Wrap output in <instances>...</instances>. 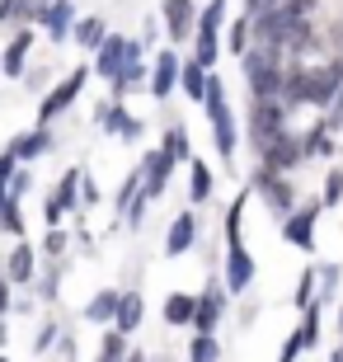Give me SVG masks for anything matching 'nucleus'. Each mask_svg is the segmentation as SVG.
Masks as SVG:
<instances>
[{
	"mask_svg": "<svg viewBox=\"0 0 343 362\" xmlns=\"http://www.w3.org/2000/svg\"><path fill=\"white\" fill-rule=\"evenodd\" d=\"M122 358H127V334L108 329L104 344H99V358H94V362H122Z\"/></svg>",
	"mask_w": 343,
	"mask_h": 362,
	"instance_id": "2f4dec72",
	"label": "nucleus"
},
{
	"mask_svg": "<svg viewBox=\"0 0 343 362\" xmlns=\"http://www.w3.org/2000/svg\"><path fill=\"white\" fill-rule=\"evenodd\" d=\"M216 358H221L216 334H193V344H188V362H216Z\"/></svg>",
	"mask_w": 343,
	"mask_h": 362,
	"instance_id": "c756f323",
	"label": "nucleus"
},
{
	"mask_svg": "<svg viewBox=\"0 0 343 362\" xmlns=\"http://www.w3.org/2000/svg\"><path fill=\"white\" fill-rule=\"evenodd\" d=\"M14 165H19V160H14L10 151H5V156H0V188L10 184V175H14Z\"/></svg>",
	"mask_w": 343,
	"mask_h": 362,
	"instance_id": "a19ab883",
	"label": "nucleus"
},
{
	"mask_svg": "<svg viewBox=\"0 0 343 362\" xmlns=\"http://www.w3.org/2000/svg\"><path fill=\"white\" fill-rule=\"evenodd\" d=\"M113 310H118V292H94V301L85 306V320H94V325H113Z\"/></svg>",
	"mask_w": 343,
	"mask_h": 362,
	"instance_id": "bb28decb",
	"label": "nucleus"
},
{
	"mask_svg": "<svg viewBox=\"0 0 343 362\" xmlns=\"http://www.w3.org/2000/svg\"><path fill=\"white\" fill-rule=\"evenodd\" d=\"M291 165H301V141H291V136L282 132L277 141H268V146H264V170H273V175H287Z\"/></svg>",
	"mask_w": 343,
	"mask_h": 362,
	"instance_id": "ddd939ff",
	"label": "nucleus"
},
{
	"mask_svg": "<svg viewBox=\"0 0 343 362\" xmlns=\"http://www.w3.org/2000/svg\"><path fill=\"white\" fill-rule=\"evenodd\" d=\"M0 362H10V358H0Z\"/></svg>",
	"mask_w": 343,
	"mask_h": 362,
	"instance_id": "8fccbe9b",
	"label": "nucleus"
},
{
	"mask_svg": "<svg viewBox=\"0 0 343 362\" xmlns=\"http://www.w3.org/2000/svg\"><path fill=\"white\" fill-rule=\"evenodd\" d=\"M245 71H250L254 99H277V85H282V52L277 47H245Z\"/></svg>",
	"mask_w": 343,
	"mask_h": 362,
	"instance_id": "f03ea898",
	"label": "nucleus"
},
{
	"mask_svg": "<svg viewBox=\"0 0 343 362\" xmlns=\"http://www.w3.org/2000/svg\"><path fill=\"white\" fill-rule=\"evenodd\" d=\"M221 310H226L221 287H207V292L193 301V329H198V334H211V329H216V320H221Z\"/></svg>",
	"mask_w": 343,
	"mask_h": 362,
	"instance_id": "4468645a",
	"label": "nucleus"
},
{
	"mask_svg": "<svg viewBox=\"0 0 343 362\" xmlns=\"http://www.w3.org/2000/svg\"><path fill=\"white\" fill-rule=\"evenodd\" d=\"M28 47H33V28H19V33H14V42L5 47V57H0V71H5V76H24Z\"/></svg>",
	"mask_w": 343,
	"mask_h": 362,
	"instance_id": "4be33fe9",
	"label": "nucleus"
},
{
	"mask_svg": "<svg viewBox=\"0 0 343 362\" xmlns=\"http://www.w3.org/2000/svg\"><path fill=\"white\" fill-rule=\"evenodd\" d=\"M33 278V245H14L10 269H5V282H28Z\"/></svg>",
	"mask_w": 343,
	"mask_h": 362,
	"instance_id": "393cba45",
	"label": "nucleus"
},
{
	"mask_svg": "<svg viewBox=\"0 0 343 362\" xmlns=\"http://www.w3.org/2000/svg\"><path fill=\"white\" fill-rule=\"evenodd\" d=\"M0 230H10V235H19V230H24V216H19V202H5V207H0Z\"/></svg>",
	"mask_w": 343,
	"mask_h": 362,
	"instance_id": "c9c22d12",
	"label": "nucleus"
},
{
	"mask_svg": "<svg viewBox=\"0 0 343 362\" xmlns=\"http://www.w3.org/2000/svg\"><path fill=\"white\" fill-rule=\"evenodd\" d=\"M193 240H198V216L193 212H184V216H174V226H170V235H165V255H188L193 250Z\"/></svg>",
	"mask_w": 343,
	"mask_h": 362,
	"instance_id": "dca6fc26",
	"label": "nucleus"
},
{
	"mask_svg": "<svg viewBox=\"0 0 343 362\" xmlns=\"http://www.w3.org/2000/svg\"><path fill=\"white\" fill-rule=\"evenodd\" d=\"M296 353H301V344H296V339H287V344H282V358H277V362H296Z\"/></svg>",
	"mask_w": 343,
	"mask_h": 362,
	"instance_id": "c03bdc74",
	"label": "nucleus"
},
{
	"mask_svg": "<svg viewBox=\"0 0 343 362\" xmlns=\"http://www.w3.org/2000/svg\"><path fill=\"white\" fill-rule=\"evenodd\" d=\"M179 85H184V94L193 99V104H202V90H207V71H202L198 62H179Z\"/></svg>",
	"mask_w": 343,
	"mask_h": 362,
	"instance_id": "b1692460",
	"label": "nucleus"
},
{
	"mask_svg": "<svg viewBox=\"0 0 343 362\" xmlns=\"http://www.w3.org/2000/svg\"><path fill=\"white\" fill-rule=\"evenodd\" d=\"M221 24H226V0H211L207 10H202V19L193 24V62H198L202 71L216 66V52H221Z\"/></svg>",
	"mask_w": 343,
	"mask_h": 362,
	"instance_id": "7ed1b4c3",
	"label": "nucleus"
},
{
	"mask_svg": "<svg viewBox=\"0 0 343 362\" xmlns=\"http://www.w3.org/2000/svg\"><path fill=\"white\" fill-rule=\"evenodd\" d=\"M122 362H146V353H127V358H122Z\"/></svg>",
	"mask_w": 343,
	"mask_h": 362,
	"instance_id": "49530a36",
	"label": "nucleus"
},
{
	"mask_svg": "<svg viewBox=\"0 0 343 362\" xmlns=\"http://www.w3.org/2000/svg\"><path fill=\"white\" fill-rule=\"evenodd\" d=\"M165 24H170V38H193V24H198L193 0H165Z\"/></svg>",
	"mask_w": 343,
	"mask_h": 362,
	"instance_id": "6ab92c4d",
	"label": "nucleus"
},
{
	"mask_svg": "<svg viewBox=\"0 0 343 362\" xmlns=\"http://www.w3.org/2000/svg\"><path fill=\"white\" fill-rule=\"evenodd\" d=\"M226 47H231V52H245V47H250V24H245V19H240V24H231V38H226Z\"/></svg>",
	"mask_w": 343,
	"mask_h": 362,
	"instance_id": "4c0bfd02",
	"label": "nucleus"
},
{
	"mask_svg": "<svg viewBox=\"0 0 343 362\" xmlns=\"http://www.w3.org/2000/svg\"><path fill=\"white\" fill-rule=\"evenodd\" d=\"M99 127H104V132H118L122 141H136V136H141V122H136L127 108H118V104L99 108Z\"/></svg>",
	"mask_w": 343,
	"mask_h": 362,
	"instance_id": "a211bd4d",
	"label": "nucleus"
},
{
	"mask_svg": "<svg viewBox=\"0 0 343 362\" xmlns=\"http://www.w3.org/2000/svg\"><path fill=\"white\" fill-rule=\"evenodd\" d=\"M254 193H259V198H264L277 216H291V212H296V193H291V184L282 175H273V170H259V175H254Z\"/></svg>",
	"mask_w": 343,
	"mask_h": 362,
	"instance_id": "423d86ee",
	"label": "nucleus"
},
{
	"mask_svg": "<svg viewBox=\"0 0 343 362\" xmlns=\"http://www.w3.org/2000/svg\"><path fill=\"white\" fill-rule=\"evenodd\" d=\"M245 198H250V193H240V198L231 202V207H226V245H236V240H240V221H245Z\"/></svg>",
	"mask_w": 343,
	"mask_h": 362,
	"instance_id": "72a5a7b5",
	"label": "nucleus"
},
{
	"mask_svg": "<svg viewBox=\"0 0 343 362\" xmlns=\"http://www.w3.org/2000/svg\"><path fill=\"white\" fill-rule=\"evenodd\" d=\"M174 85H179V57H174V52H160V62L151 66V94H156V99H165Z\"/></svg>",
	"mask_w": 343,
	"mask_h": 362,
	"instance_id": "412c9836",
	"label": "nucleus"
},
{
	"mask_svg": "<svg viewBox=\"0 0 343 362\" xmlns=\"http://www.w3.org/2000/svg\"><path fill=\"white\" fill-rule=\"evenodd\" d=\"M339 85H343V66H339V62L325 66V71H306V104H315V108L334 104Z\"/></svg>",
	"mask_w": 343,
	"mask_h": 362,
	"instance_id": "1a4fd4ad",
	"label": "nucleus"
},
{
	"mask_svg": "<svg viewBox=\"0 0 343 362\" xmlns=\"http://www.w3.org/2000/svg\"><path fill=\"white\" fill-rule=\"evenodd\" d=\"M47 151H52V132H47V127H33V132H24V136L10 141L14 160H38V156H47Z\"/></svg>",
	"mask_w": 343,
	"mask_h": 362,
	"instance_id": "aec40b11",
	"label": "nucleus"
},
{
	"mask_svg": "<svg viewBox=\"0 0 343 362\" xmlns=\"http://www.w3.org/2000/svg\"><path fill=\"white\" fill-rule=\"evenodd\" d=\"M315 221H320V198L310 202V207H301V212L287 216V226H282V235H287V245H296V250H315Z\"/></svg>",
	"mask_w": 343,
	"mask_h": 362,
	"instance_id": "6e6552de",
	"label": "nucleus"
},
{
	"mask_svg": "<svg viewBox=\"0 0 343 362\" xmlns=\"http://www.w3.org/2000/svg\"><path fill=\"white\" fill-rule=\"evenodd\" d=\"M76 202H80V170H66V175H62V184H57V193L47 198V207H42L47 226H57V221H62Z\"/></svg>",
	"mask_w": 343,
	"mask_h": 362,
	"instance_id": "f8f14e48",
	"label": "nucleus"
},
{
	"mask_svg": "<svg viewBox=\"0 0 343 362\" xmlns=\"http://www.w3.org/2000/svg\"><path fill=\"white\" fill-rule=\"evenodd\" d=\"M306 156H334V141H330L325 127H310V132L301 136V160H306Z\"/></svg>",
	"mask_w": 343,
	"mask_h": 362,
	"instance_id": "7c9ffc66",
	"label": "nucleus"
},
{
	"mask_svg": "<svg viewBox=\"0 0 343 362\" xmlns=\"http://www.w3.org/2000/svg\"><path fill=\"white\" fill-rule=\"evenodd\" d=\"M310 292H315V269H301V278H296V296H291V301H296V306H310Z\"/></svg>",
	"mask_w": 343,
	"mask_h": 362,
	"instance_id": "f704fd0d",
	"label": "nucleus"
},
{
	"mask_svg": "<svg viewBox=\"0 0 343 362\" xmlns=\"http://www.w3.org/2000/svg\"><path fill=\"white\" fill-rule=\"evenodd\" d=\"M136 85H146V66H141V57L122 62V71L113 76V94H127V90H136Z\"/></svg>",
	"mask_w": 343,
	"mask_h": 362,
	"instance_id": "c85d7f7f",
	"label": "nucleus"
},
{
	"mask_svg": "<svg viewBox=\"0 0 343 362\" xmlns=\"http://www.w3.org/2000/svg\"><path fill=\"white\" fill-rule=\"evenodd\" d=\"M85 76H90V71H71L66 81L57 85V90L47 94V99H42V108H38V127H47L52 118H62V113H66V108L76 104L80 90H85Z\"/></svg>",
	"mask_w": 343,
	"mask_h": 362,
	"instance_id": "39448f33",
	"label": "nucleus"
},
{
	"mask_svg": "<svg viewBox=\"0 0 343 362\" xmlns=\"http://www.w3.org/2000/svg\"><path fill=\"white\" fill-rule=\"evenodd\" d=\"M80 198L90 202V207L99 202V188H94V179H85V175H80Z\"/></svg>",
	"mask_w": 343,
	"mask_h": 362,
	"instance_id": "79ce46f5",
	"label": "nucleus"
},
{
	"mask_svg": "<svg viewBox=\"0 0 343 362\" xmlns=\"http://www.w3.org/2000/svg\"><path fill=\"white\" fill-rule=\"evenodd\" d=\"M330 362H343V349H334V358H330Z\"/></svg>",
	"mask_w": 343,
	"mask_h": 362,
	"instance_id": "de8ad7c7",
	"label": "nucleus"
},
{
	"mask_svg": "<svg viewBox=\"0 0 343 362\" xmlns=\"http://www.w3.org/2000/svg\"><path fill=\"white\" fill-rule=\"evenodd\" d=\"M202 104H207V118H211V132H216V151H221V160L236 165V118H231V104H226V90H221L216 76H207Z\"/></svg>",
	"mask_w": 343,
	"mask_h": 362,
	"instance_id": "f257e3e1",
	"label": "nucleus"
},
{
	"mask_svg": "<svg viewBox=\"0 0 343 362\" xmlns=\"http://www.w3.org/2000/svg\"><path fill=\"white\" fill-rule=\"evenodd\" d=\"M38 19H42V28H47V38L52 42H66L71 38V0H52V5H42L38 10Z\"/></svg>",
	"mask_w": 343,
	"mask_h": 362,
	"instance_id": "2eb2a0df",
	"label": "nucleus"
},
{
	"mask_svg": "<svg viewBox=\"0 0 343 362\" xmlns=\"http://www.w3.org/2000/svg\"><path fill=\"white\" fill-rule=\"evenodd\" d=\"M71 38H76L85 52H94V47L108 38V33H104V19H80V24H71Z\"/></svg>",
	"mask_w": 343,
	"mask_h": 362,
	"instance_id": "a878e982",
	"label": "nucleus"
},
{
	"mask_svg": "<svg viewBox=\"0 0 343 362\" xmlns=\"http://www.w3.org/2000/svg\"><path fill=\"white\" fill-rule=\"evenodd\" d=\"M146 315V301L141 292H118V310H113V329L118 334H136V325Z\"/></svg>",
	"mask_w": 343,
	"mask_h": 362,
	"instance_id": "f3484780",
	"label": "nucleus"
},
{
	"mask_svg": "<svg viewBox=\"0 0 343 362\" xmlns=\"http://www.w3.org/2000/svg\"><path fill=\"white\" fill-rule=\"evenodd\" d=\"M10 306H14V301H10V282L0 278V315H10Z\"/></svg>",
	"mask_w": 343,
	"mask_h": 362,
	"instance_id": "a18cd8bd",
	"label": "nucleus"
},
{
	"mask_svg": "<svg viewBox=\"0 0 343 362\" xmlns=\"http://www.w3.org/2000/svg\"><path fill=\"white\" fill-rule=\"evenodd\" d=\"M282 132H287V108L277 104V99H254V108H250V136H254V146L264 151L268 141H277Z\"/></svg>",
	"mask_w": 343,
	"mask_h": 362,
	"instance_id": "20e7f679",
	"label": "nucleus"
},
{
	"mask_svg": "<svg viewBox=\"0 0 343 362\" xmlns=\"http://www.w3.org/2000/svg\"><path fill=\"white\" fill-rule=\"evenodd\" d=\"M42 250H47V255H62V250H66V235H62V230H47V240H42Z\"/></svg>",
	"mask_w": 343,
	"mask_h": 362,
	"instance_id": "ea45409f",
	"label": "nucleus"
},
{
	"mask_svg": "<svg viewBox=\"0 0 343 362\" xmlns=\"http://www.w3.org/2000/svg\"><path fill=\"white\" fill-rule=\"evenodd\" d=\"M165 156H170V160H193V146H188L184 127H170V132H165Z\"/></svg>",
	"mask_w": 343,
	"mask_h": 362,
	"instance_id": "473e14b6",
	"label": "nucleus"
},
{
	"mask_svg": "<svg viewBox=\"0 0 343 362\" xmlns=\"http://www.w3.org/2000/svg\"><path fill=\"white\" fill-rule=\"evenodd\" d=\"M250 282H254V259L250 250H245V240H236L231 250H226V292H250Z\"/></svg>",
	"mask_w": 343,
	"mask_h": 362,
	"instance_id": "9d476101",
	"label": "nucleus"
},
{
	"mask_svg": "<svg viewBox=\"0 0 343 362\" xmlns=\"http://www.w3.org/2000/svg\"><path fill=\"white\" fill-rule=\"evenodd\" d=\"M211 188H216V179H211V170L202 160H188V198L193 202H207Z\"/></svg>",
	"mask_w": 343,
	"mask_h": 362,
	"instance_id": "5701e85b",
	"label": "nucleus"
},
{
	"mask_svg": "<svg viewBox=\"0 0 343 362\" xmlns=\"http://www.w3.org/2000/svg\"><path fill=\"white\" fill-rule=\"evenodd\" d=\"M132 57H141V42H127V38H104L99 47H94V71L99 76H118L122 62H132Z\"/></svg>",
	"mask_w": 343,
	"mask_h": 362,
	"instance_id": "0eeeda50",
	"label": "nucleus"
},
{
	"mask_svg": "<svg viewBox=\"0 0 343 362\" xmlns=\"http://www.w3.org/2000/svg\"><path fill=\"white\" fill-rule=\"evenodd\" d=\"M170 175H174V160L165 156V151H151L141 160V198L151 202V198H160L165 193V184H170Z\"/></svg>",
	"mask_w": 343,
	"mask_h": 362,
	"instance_id": "9b49d317",
	"label": "nucleus"
},
{
	"mask_svg": "<svg viewBox=\"0 0 343 362\" xmlns=\"http://www.w3.org/2000/svg\"><path fill=\"white\" fill-rule=\"evenodd\" d=\"M339 334H343V301H339Z\"/></svg>",
	"mask_w": 343,
	"mask_h": 362,
	"instance_id": "09e8293b",
	"label": "nucleus"
},
{
	"mask_svg": "<svg viewBox=\"0 0 343 362\" xmlns=\"http://www.w3.org/2000/svg\"><path fill=\"white\" fill-rule=\"evenodd\" d=\"M52 339H57V325H42V334H38V344H33V349H52Z\"/></svg>",
	"mask_w": 343,
	"mask_h": 362,
	"instance_id": "37998d69",
	"label": "nucleus"
},
{
	"mask_svg": "<svg viewBox=\"0 0 343 362\" xmlns=\"http://www.w3.org/2000/svg\"><path fill=\"white\" fill-rule=\"evenodd\" d=\"M10 14H38V10H33V0H0V19H10Z\"/></svg>",
	"mask_w": 343,
	"mask_h": 362,
	"instance_id": "58836bf2",
	"label": "nucleus"
},
{
	"mask_svg": "<svg viewBox=\"0 0 343 362\" xmlns=\"http://www.w3.org/2000/svg\"><path fill=\"white\" fill-rule=\"evenodd\" d=\"M193 301H198V296L174 292L170 301H165V325H193Z\"/></svg>",
	"mask_w": 343,
	"mask_h": 362,
	"instance_id": "cd10ccee",
	"label": "nucleus"
},
{
	"mask_svg": "<svg viewBox=\"0 0 343 362\" xmlns=\"http://www.w3.org/2000/svg\"><path fill=\"white\" fill-rule=\"evenodd\" d=\"M339 198H343V170H334V175L325 179V198H320V207H334Z\"/></svg>",
	"mask_w": 343,
	"mask_h": 362,
	"instance_id": "e433bc0d",
	"label": "nucleus"
}]
</instances>
